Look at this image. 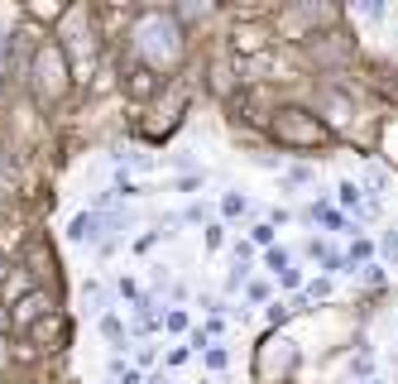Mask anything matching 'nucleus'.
I'll return each mask as SVG.
<instances>
[{"label":"nucleus","mask_w":398,"mask_h":384,"mask_svg":"<svg viewBox=\"0 0 398 384\" xmlns=\"http://www.w3.org/2000/svg\"><path fill=\"white\" fill-rule=\"evenodd\" d=\"M110 375H115L120 384H139V375H134V370L125 365V360H110Z\"/></svg>","instance_id":"nucleus-2"},{"label":"nucleus","mask_w":398,"mask_h":384,"mask_svg":"<svg viewBox=\"0 0 398 384\" xmlns=\"http://www.w3.org/2000/svg\"><path fill=\"white\" fill-rule=\"evenodd\" d=\"M221 207H226V212H231V217H236V212H245V197H236V192H231V197H226V202H221Z\"/></svg>","instance_id":"nucleus-5"},{"label":"nucleus","mask_w":398,"mask_h":384,"mask_svg":"<svg viewBox=\"0 0 398 384\" xmlns=\"http://www.w3.org/2000/svg\"><path fill=\"white\" fill-rule=\"evenodd\" d=\"M101 226H106L101 217H77L68 236H72V241H101Z\"/></svg>","instance_id":"nucleus-1"},{"label":"nucleus","mask_w":398,"mask_h":384,"mask_svg":"<svg viewBox=\"0 0 398 384\" xmlns=\"http://www.w3.org/2000/svg\"><path fill=\"white\" fill-rule=\"evenodd\" d=\"M341 202L345 207H360V188L355 183H341Z\"/></svg>","instance_id":"nucleus-3"},{"label":"nucleus","mask_w":398,"mask_h":384,"mask_svg":"<svg viewBox=\"0 0 398 384\" xmlns=\"http://www.w3.org/2000/svg\"><path fill=\"white\" fill-rule=\"evenodd\" d=\"M384 255H389V260H398V231H389V236H384Z\"/></svg>","instance_id":"nucleus-4"}]
</instances>
